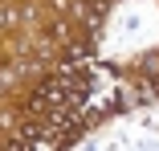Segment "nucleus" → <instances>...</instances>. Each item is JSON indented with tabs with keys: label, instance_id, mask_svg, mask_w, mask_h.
<instances>
[{
	"label": "nucleus",
	"instance_id": "f257e3e1",
	"mask_svg": "<svg viewBox=\"0 0 159 151\" xmlns=\"http://www.w3.org/2000/svg\"><path fill=\"white\" fill-rule=\"evenodd\" d=\"M8 21H12V16H8V12H0V29H4V25H8Z\"/></svg>",
	"mask_w": 159,
	"mask_h": 151
}]
</instances>
